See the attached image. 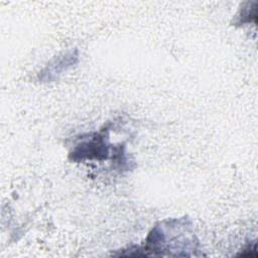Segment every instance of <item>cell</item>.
<instances>
[{"label":"cell","instance_id":"277c9868","mask_svg":"<svg viewBox=\"0 0 258 258\" xmlns=\"http://www.w3.org/2000/svg\"><path fill=\"white\" fill-rule=\"evenodd\" d=\"M256 18H257V2H246L244 3L239 13L236 15V19L234 23L238 25L250 23L252 21L256 23Z\"/></svg>","mask_w":258,"mask_h":258},{"label":"cell","instance_id":"6da1fadb","mask_svg":"<svg viewBox=\"0 0 258 258\" xmlns=\"http://www.w3.org/2000/svg\"><path fill=\"white\" fill-rule=\"evenodd\" d=\"M199 241L186 218L170 219L155 225L146 238L147 256H191L198 250Z\"/></svg>","mask_w":258,"mask_h":258},{"label":"cell","instance_id":"7a4b0ae2","mask_svg":"<svg viewBox=\"0 0 258 258\" xmlns=\"http://www.w3.org/2000/svg\"><path fill=\"white\" fill-rule=\"evenodd\" d=\"M108 132L106 130L100 133H95L91 138L77 144L70 152L69 158L79 162L83 160H104L109 157Z\"/></svg>","mask_w":258,"mask_h":258},{"label":"cell","instance_id":"3957f363","mask_svg":"<svg viewBox=\"0 0 258 258\" xmlns=\"http://www.w3.org/2000/svg\"><path fill=\"white\" fill-rule=\"evenodd\" d=\"M79 60L78 49H71L54 56L47 62L43 70L37 76L40 82H52L58 78L59 75L74 67Z\"/></svg>","mask_w":258,"mask_h":258}]
</instances>
